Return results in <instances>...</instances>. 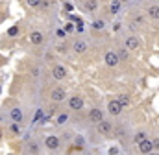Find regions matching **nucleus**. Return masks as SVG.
<instances>
[{"mask_svg":"<svg viewBox=\"0 0 159 155\" xmlns=\"http://www.w3.org/2000/svg\"><path fill=\"white\" fill-rule=\"evenodd\" d=\"M65 35H67V33H65V30H57V37H65Z\"/></svg>","mask_w":159,"mask_h":155,"instance_id":"28","label":"nucleus"},{"mask_svg":"<svg viewBox=\"0 0 159 155\" xmlns=\"http://www.w3.org/2000/svg\"><path fill=\"white\" fill-rule=\"evenodd\" d=\"M152 150H154V144H152V140H148V139L139 144V152H141V153H150Z\"/></svg>","mask_w":159,"mask_h":155,"instance_id":"10","label":"nucleus"},{"mask_svg":"<svg viewBox=\"0 0 159 155\" xmlns=\"http://www.w3.org/2000/svg\"><path fill=\"white\" fill-rule=\"evenodd\" d=\"M63 30H65V33H67V32H72V30H74V28H72V24H67V26H65V28H63Z\"/></svg>","mask_w":159,"mask_h":155,"instance_id":"26","label":"nucleus"},{"mask_svg":"<svg viewBox=\"0 0 159 155\" xmlns=\"http://www.w3.org/2000/svg\"><path fill=\"white\" fill-rule=\"evenodd\" d=\"M109 155H119V148L117 146H111L109 148Z\"/></svg>","mask_w":159,"mask_h":155,"instance_id":"24","label":"nucleus"},{"mask_svg":"<svg viewBox=\"0 0 159 155\" xmlns=\"http://www.w3.org/2000/svg\"><path fill=\"white\" fill-rule=\"evenodd\" d=\"M93 28L94 30H102L104 28V20H100V19L98 20H93Z\"/></svg>","mask_w":159,"mask_h":155,"instance_id":"21","label":"nucleus"},{"mask_svg":"<svg viewBox=\"0 0 159 155\" xmlns=\"http://www.w3.org/2000/svg\"><path fill=\"white\" fill-rule=\"evenodd\" d=\"M143 140H146V133H143V131H139V133L135 135V142H137V144H141Z\"/></svg>","mask_w":159,"mask_h":155,"instance_id":"19","label":"nucleus"},{"mask_svg":"<svg viewBox=\"0 0 159 155\" xmlns=\"http://www.w3.org/2000/svg\"><path fill=\"white\" fill-rule=\"evenodd\" d=\"M89 120H91V122H94V124H100V122L104 120V113H102L98 107H94V109H91V111H89Z\"/></svg>","mask_w":159,"mask_h":155,"instance_id":"7","label":"nucleus"},{"mask_svg":"<svg viewBox=\"0 0 159 155\" xmlns=\"http://www.w3.org/2000/svg\"><path fill=\"white\" fill-rule=\"evenodd\" d=\"M59 144H61V140H59L57 135H46V139H44V146H46L48 150H57Z\"/></svg>","mask_w":159,"mask_h":155,"instance_id":"1","label":"nucleus"},{"mask_svg":"<svg viewBox=\"0 0 159 155\" xmlns=\"http://www.w3.org/2000/svg\"><path fill=\"white\" fill-rule=\"evenodd\" d=\"M39 4H41L39 0H28V6H32V7H37Z\"/></svg>","mask_w":159,"mask_h":155,"instance_id":"25","label":"nucleus"},{"mask_svg":"<svg viewBox=\"0 0 159 155\" xmlns=\"http://www.w3.org/2000/svg\"><path fill=\"white\" fill-rule=\"evenodd\" d=\"M28 152L30 153H37L39 152V144L37 142H28Z\"/></svg>","mask_w":159,"mask_h":155,"instance_id":"17","label":"nucleus"},{"mask_svg":"<svg viewBox=\"0 0 159 155\" xmlns=\"http://www.w3.org/2000/svg\"><path fill=\"white\" fill-rule=\"evenodd\" d=\"M85 155H91V153H85Z\"/></svg>","mask_w":159,"mask_h":155,"instance_id":"33","label":"nucleus"},{"mask_svg":"<svg viewBox=\"0 0 159 155\" xmlns=\"http://www.w3.org/2000/svg\"><path fill=\"white\" fill-rule=\"evenodd\" d=\"M98 126V131L102 133V135H109L111 131H113V126H111V122H107V120H102L100 124H96Z\"/></svg>","mask_w":159,"mask_h":155,"instance_id":"8","label":"nucleus"},{"mask_svg":"<svg viewBox=\"0 0 159 155\" xmlns=\"http://www.w3.org/2000/svg\"><path fill=\"white\" fill-rule=\"evenodd\" d=\"M0 92H2V87H0Z\"/></svg>","mask_w":159,"mask_h":155,"instance_id":"32","label":"nucleus"},{"mask_svg":"<svg viewBox=\"0 0 159 155\" xmlns=\"http://www.w3.org/2000/svg\"><path fill=\"white\" fill-rule=\"evenodd\" d=\"M52 76H54V79L61 81V79L67 78V69L61 67V65H54V69H52Z\"/></svg>","mask_w":159,"mask_h":155,"instance_id":"4","label":"nucleus"},{"mask_svg":"<svg viewBox=\"0 0 159 155\" xmlns=\"http://www.w3.org/2000/svg\"><path fill=\"white\" fill-rule=\"evenodd\" d=\"M0 139H2V131H0Z\"/></svg>","mask_w":159,"mask_h":155,"instance_id":"31","label":"nucleus"},{"mask_svg":"<svg viewBox=\"0 0 159 155\" xmlns=\"http://www.w3.org/2000/svg\"><path fill=\"white\" fill-rule=\"evenodd\" d=\"M120 6H122L120 2H113V4L109 6V9H111V13H117V11L120 9Z\"/></svg>","mask_w":159,"mask_h":155,"instance_id":"22","label":"nucleus"},{"mask_svg":"<svg viewBox=\"0 0 159 155\" xmlns=\"http://www.w3.org/2000/svg\"><path fill=\"white\" fill-rule=\"evenodd\" d=\"M126 55H128V50H122V52L119 54V57H126Z\"/></svg>","mask_w":159,"mask_h":155,"instance_id":"29","label":"nucleus"},{"mask_svg":"<svg viewBox=\"0 0 159 155\" xmlns=\"http://www.w3.org/2000/svg\"><path fill=\"white\" fill-rule=\"evenodd\" d=\"M107 111L111 113V115H120V111H122V107H120V104L117 102V100H111L109 102V105H107Z\"/></svg>","mask_w":159,"mask_h":155,"instance_id":"12","label":"nucleus"},{"mask_svg":"<svg viewBox=\"0 0 159 155\" xmlns=\"http://www.w3.org/2000/svg\"><path fill=\"white\" fill-rule=\"evenodd\" d=\"M117 102L120 104V107H128V105H129V96H126V94H120L119 98H117Z\"/></svg>","mask_w":159,"mask_h":155,"instance_id":"14","label":"nucleus"},{"mask_svg":"<svg viewBox=\"0 0 159 155\" xmlns=\"http://www.w3.org/2000/svg\"><path fill=\"white\" fill-rule=\"evenodd\" d=\"M19 32H20V30H19V26H11V28L7 30V37H17V35H19Z\"/></svg>","mask_w":159,"mask_h":155,"instance_id":"16","label":"nucleus"},{"mask_svg":"<svg viewBox=\"0 0 159 155\" xmlns=\"http://www.w3.org/2000/svg\"><path fill=\"white\" fill-rule=\"evenodd\" d=\"M30 41H32V44H35V46L43 44V41H44V35H43V32H32V35H30Z\"/></svg>","mask_w":159,"mask_h":155,"instance_id":"13","label":"nucleus"},{"mask_svg":"<svg viewBox=\"0 0 159 155\" xmlns=\"http://www.w3.org/2000/svg\"><path fill=\"white\" fill-rule=\"evenodd\" d=\"M11 131H13V133H19V126H17V124H11Z\"/></svg>","mask_w":159,"mask_h":155,"instance_id":"27","label":"nucleus"},{"mask_svg":"<svg viewBox=\"0 0 159 155\" xmlns=\"http://www.w3.org/2000/svg\"><path fill=\"white\" fill-rule=\"evenodd\" d=\"M83 6H85L87 9H91V11H93V9H96V7H98V2H94V0H91V2H85Z\"/></svg>","mask_w":159,"mask_h":155,"instance_id":"20","label":"nucleus"},{"mask_svg":"<svg viewBox=\"0 0 159 155\" xmlns=\"http://www.w3.org/2000/svg\"><path fill=\"white\" fill-rule=\"evenodd\" d=\"M43 118H44V115H43V111H37V113H35V118H34V122H43Z\"/></svg>","mask_w":159,"mask_h":155,"instance_id":"23","label":"nucleus"},{"mask_svg":"<svg viewBox=\"0 0 159 155\" xmlns=\"http://www.w3.org/2000/svg\"><path fill=\"white\" fill-rule=\"evenodd\" d=\"M139 44H141V41H139V37H135V35H129V37L126 39V48H129V50L139 48Z\"/></svg>","mask_w":159,"mask_h":155,"instance_id":"11","label":"nucleus"},{"mask_svg":"<svg viewBox=\"0 0 159 155\" xmlns=\"http://www.w3.org/2000/svg\"><path fill=\"white\" fill-rule=\"evenodd\" d=\"M104 61H106V65H109V67H117L120 61L119 54L117 52H106V55H104Z\"/></svg>","mask_w":159,"mask_h":155,"instance_id":"2","label":"nucleus"},{"mask_svg":"<svg viewBox=\"0 0 159 155\" xmlns=\"http://www.w3.org/2000/svg\"><path fill=\"white\" fill-rule=\"evenodd\" d=\"M148 15H150L152 19H159V6H152V7L148 9Z\"/></svg>","mask_w":159,"mask_h":155,"instance_id":"15","label":"nucleus"},{"mask_svg":"<svg viewBox=\"0 0 159 155\" xmlns=\"http://www.w3.org/2000/svg\"><path fill=\"white\" fill-rule=\"evenodd\" d=\"M152 144H154V148H157V150H159V139H156V140H154Z\"/></svg>","mask_w":159,"mask_h":155,"instance_id":"30","label":"nucleus"},{"mask_svg":"<svg viewBox=\"0 0 159 155\" xmlns=\"http://www.w3.org/2000/svg\"><path fill=\"white\" fill-rule=\"evenodd\" d=\"M72 48H74L76 54H83V52L87 50V42H85L83 39H76V41L72 42Z\"/></svg>","mask_w":159,"mask_h":155,"instance_id":"9","label":"nucleus"},{"mask_svg":"<svg viewBox=\"0 0 159 155\" xmlns=\"http://www.w3.org/2000/svg\"><path fill=\"white\" fill-rule=\"evenodd\" d=\"M67 120H69V115H67V113H61V115L57 116V120H56V124H59V126H63V124H65Z\"/></svg>","mask_w":159,"mask_h":155,"instance_id":"18","label":"nucleus"},{"mask_svg":"<svg viewBox=\"0 0 159 155\" xmlns=\"http://www.w3.org/2000/svg\"><path fill=\"white\" fill-rule=\"evenodd\" d=\"M50 96H52V100H54V102H63V100L67 98V91H65L63 87H56V89L52 91V94H50Z\"/></svg>","mask_w":159,"mask_h":155,"instance_id":"6","label":"nucleus"},{"mask_svg":"<svg viewBox=\"0 0 159 155\" xmlns=\"http://www.w3.org/2000/svg\"><path fill=\"white\" fill-rule=\"evenodd\" d=\"M9 120H11L13 124H20V122H24V113H22L19 107H13V109L9 111Z\"/></svg>","mask_w":159,"mask_h":155,"instance_id":"3","label":"nucleus"},{"mask_svg":"<svg viewBox=\"0 0 159 155\" xmlns=\"http://www.w3.org/2000/svg\"><path fill=\"white\" fill-rule=\"evenodd\" d=\"M69 107H70L72 111L83 109V98H81V96H70V98H69Z\"/></svg>","mask_w":159,"mask_h":155,"instance_id":"5","label":"nucleus"}]
</instances>
